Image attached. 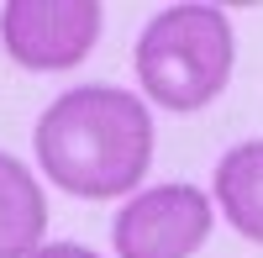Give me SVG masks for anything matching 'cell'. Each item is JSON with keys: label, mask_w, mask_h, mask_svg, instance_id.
<instances>
[{"label": "cell", "mask_w": 263, "mask_h": 258, "mask_svg": "<svg viewBox=\"0 0 263 258\" xmlns=\"http://www.w3.org/2000/svg\"><path fill=\"white\" fill-rule=\"evenodd\" d=\"M37 163L63 195L111 200L137 190L153 163V116L121 84H74L32 126Z\"/></svg>", "instance_id": "6da1fadb"}, {"label": "cell", "mask_w": 263, "mask_h": 258, "mask_svg": "<svg viewBox=\"0 0 263 258\" xmlns=\"http://www.w3.org/2000/svg\"><path fill=\"white\" fill-rule=\"evenodd\" d=\"M232 63H237V37H232V16L221 6H163L147 16V27L137 32L132 48V69L147 100H158L163 111H205L232 84Z\"/></svg>", "instance_id": "7a4b0ae2"}, {"label": "cell", "mask_w": 263, "mask_h": 258, "mask_svg": "<svg viewBox=\"0 0 263 258\" xmlns=\"http://www.w3.org/2000/svg\"><path fill=\"white\" fill-rule=\"evenodd\" d=\"M216 227V206L205 190L184 179L137 190L111 222L116 258H195Z\"/></svg>", "instance_id": "3957f363"}, {"label": "cell", "mask_w": 263, "mask_h": 258, "mask_svg": "<svg viewBox=\"0 0 263 258\" xmlns=\"http://www.w3.org/2000/svg\"><path fill=\"white\" fill-rule=\"evenodd\" d=\"M100 16L95 0H11L0 11V42L32 74L74 69L100 42Z\"/></svg>", "instance_id": "277c9868"}, {"label": "cell", "mask_w": 263, "mask_h": 258, "mask_svg": "<svg viewBox=\"0 0 263 258\" xmlns=\"http://www.w3.org/2000/svg\"><path fill=\"white\" fill-rule=\"evenodd\" d=\"M48 195L16 153H0V258H37Z\"/></svg>", "instance_id": "5b68a950"}, {"label": "cell", "mask_w": 263, "mask_h": 258, "mask_svg": "<svg viewBox=\"0 0 263 258\" xmlns=\"http://www.w3.org/2000/svg\"><path fill=\"white\" fill-rule=\"evenodd\" d=\"M216 206H221L227 227H237L248 243H263V137L232 142L216 158Z\"/></svg>", "instance_id": "8992f818"}, {"label": "cell", "mask_w": 263, "mask_h": 258, "mask_svg": "<svg viewBox=\"0 0 263 258\" xmlns=\"http://www.w3.org/2000/svg\"><path fill=\"white\" fill-rule=\"evenodd\" d=\"M37 258H100L95 248H84V243H42Z\"/></svg>", "instance_id": "52a82bcc"}]
</instances>
